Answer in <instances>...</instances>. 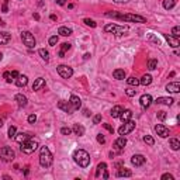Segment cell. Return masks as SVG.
<instances>
[{"mask_svg": "<svg viewBox=\"0 0 180 180\" xmlns=\"http://www.w3.org/2000/svg\"><path fill=\"white\" fill-rule=\"evenodd\" d=\"M73 160L80 168H87L90 165V155L83 149H77L73 153Z\"/></svg>", "mask_w": 180, "mask_h": 180, "instance_id": "6da1fadb", "label": "cell"}, {"mask_svg": "<svg viewBox=\"0 0 180 180\" xmlns=\"http://www.w3.org/2000/svg\"><path fill=\"white\" fill-rule=\"evenodd\" d=\"M53 163V156L48 146H41L40 149V165L42 168H49Z\"/></svg>", "mask_w": 180, "mask_h": 180, "instance_id": "7a4b0ae2", "label": "cell"}, {"mask_svg": "<svg viewBox=\"0 0 180 180\" xmlns=\"http://www.w3.org/2000/svg\"><path fill=\"white\" fill-rule=\"evenodd\" d=\"M104 31L110 32V34H114V35H123L124 32L128 31V27H125V25L123 27V25H117V24L110 23V24L104 25Z\"/></svg>", "mask_w": 180, "mask_h": 180, "instance_id": "3957f363", "label": "cell"}, {"mask_svg": "<svg viewBox=\"0 0 180 180\" xmlns=\"http://www.w3.org/2000/svg\"><path fill=\"white\" fill-rule=\"evenodd\" d=\"M21 145V152H24V153H32L35 149L38 148V141L37 139H28V141H25V142H23V144H20Z\"/></svg>", "mask_w": 180, "mask_h": 180, "instance_id": "277c9868", "label": "cell"}, {"mask_svg": "<svg viewBox=\"0 0 180 180\" xmlns=\"http://www.w3.org/2000/svg\"><path fill=\"white\" fill-rule=\"evenodd\" d=\"M21 40H23V44L27 47V48H34L35 47V44H37V41H35V38H34V35H32L30 31H23L21 32Z\"/></svg>", "mask_w": 180, "mask_h": 180, "instance_id": "5b68a950", "label": "cell"}, {"mask_svg": "<svg viewBox=\"0 0 180 180\" xmlns=\"http://www.w3.org/2000/svg\"><path fill=\"white\" fill-rule=\"evenodd\" d=\"M0 158L3 159L4 162H11L13 159L16 158V153L10 146H3L0 148Z\"/></svg>", "mask_w": 180, "mask_h": 180, "instance_id": "8992f818", "label": "cell"}, {"mask_svg": "<svg viewBox=\"0 0 180 180\" xmlns=\"http://www.w3.org/2000/svg\"><path fill=\"white\" fill-rule=\"evenodd\" d=\"M135 129V121H132V120H128L124 123V125H121V127L118 128V134L120 135H127L129 132H132Z\"/></svg>", "mask_w": 180, "mask_h": 180, "instance_id": "52a82bcc", "label": "cell"}, {"mask_svg": "<svg viewBox=\"0 0 180 180\" xmlns=\"http://www.w3.org/2000/svg\"><path fill=\"white\" fill-rule=\"evenodd\" d=\"M56 70H58L59 76L64 77V79H70L72 75H73V69L70 66H68V65H59L56 68Z\"/></svg>", "mask_w": 180, "mask_h": 180, "instance_id": "ba28073f", "label": "cell"}, {"mask_svg": "<svg viewBox=\"0 0 180 180\" xmlns=\"http://www.w3.org/2000/svg\"><path fill=\"white\" fill-rule=\"evenodd\" d=\"M120 20H124V21H132V23H146V18L142 17V16H138V14H121Z\"/></svg>", "mask_w": 180, "mask_h": 180, "instance_id": "9c48e42d", "label": "cell"}, {"mask_svg": "<svg viewBox=\"0 0 180 180\" xmlns=\"http://www.w3.org/2000/svg\"><path fill=\"white\" fill-rule=\"evenodd\" d=\"M155 132H156L160 138L169 137V128L165 127V125H162V124H156V125H155Z\"/></svg>", "mask_w": 180, "mask_h": 180, "instance_id": "30bf717a", "label": "cell"}, {"mask_svg": "<svg viewBox=\"0 0 180 180\" xmlns=\"http://www.w3.org/2000/svg\"><path fill=\"white\" fill-rule=\"evenodd\" d=\"M139 104L142 108H148L152 104V96L151 94H142L141 96V100H139Z\"/></svg>", "mask_w": 180, "mask_h": 180, "instance_id": "8fae6325", "label": "cell"}, {"mask_svg": "<svg viewBox=\"0 0 180 180\" xmlns=\"http://www.w3.org/2000/svg\"><path fill=\"white\" fill-rule=\"evenodd\" d=\"M58 108L64 110L65 113H68V114H72L75 111L73 108H72V106H70V103H69V101H64V100H61V101L58 103Z\"/></svg>", "mask_w": 180, "mask_h": 180, "instance_id": "7c38bea8", "label": "cell"}, {"mask_svg": "<svg viewBox=\"0 0 180 180\" xmlns=\"http://www.w3.org/2000/svg\"><path fill=\"white\" fill-rule=\"evenodd\" d=\"M69 103H70V106L73 110H79L80 107H82V100L77 97L76 94H72L70 96V99H69Z\"/></svg>", "mask_w": 180, "mask_h": 180, "instance_id": "4fadbf2b", "label": "cell"}, {"mask_svg": "<svg viewBox=\"0 0 180 180\" xmlns=\"http://www.w3.org/2000/svg\"><path fill=\"white\" fill-rule=\"evenodd\" d=\"M125 145H127V139H125V137L124 135H121L120 138H117L116 142H114V148L117 149V151H121V149L125 148Z\"/></svg>", "mask_w": 180, "mask_h": 180, "instance_id": "5bb4252c", "label": "cell"}, {"mask_svg": "<svg viewBox=\"0 0 180 180\" xmlns=\"http://www.w3.org/2000/svg\"><path fill=\"white\" fill-rule=\"evenodd\" d=\"M145 156L144 155H134L132 158H131V163L134 165V166H142L144 163H145Z\"/></svg>", "mask_w": 180, "mask_h": 180, "instance_id": "9a60e30c", "label": "cell"}, {"mask_svg": "<svg viewBox=\"0 0 180 180\" xmlns=\"http://www.w3.org/2000/svg\"><path fill=\"white\" fill-rule=\"evenodd\" d=\"M166 92L169 93H179L180 92V83L179 82H172L166 85Z\"/></svg>", "mask_w": 180, "mask_h": 180, "instance_id": "2e32d148", "label": "cell"}, {"mask_svg": "<svg viewBox=\"0 0 180 180\" xmlns=\"http://www.w3.org/2000/svg\"><path fill=\"white\" fill-rule=\"evenodd\" d=\"M16 101H17L18 107H25L27 104H28V99H27L24 94H21V93L16 94Z\"/></svg>", "mask_w": 180, "mask_h": 180, "instance_id": "e0dca14e", "label": "cell"}, {"mask_svg": "<svg viewBox=\"0 0 180 180\" xmlns=\"http://www.w3.org/2000/svg\"><path fill=\"white\" fill-rule=\"evenodd\" d=\"M173 101H175V100H173L172 97H158L155 103H156V104H163V106H172Z\"/></svg>", "mask_w": 180, "mask_h": 180, "instance_id": "ac0fdd59", "label": "cell"}, {"mask_svg": "<svg viewBox=\"0 0 180 180\" xmlns=\"http://www.w3.org/2000/svg\"><path fill=\"white\" fill-rule=\"evenodd\" d=\"M165 38H166V41L169 42L170 47H173V48H177V47L180 45L179 38H176V37H173V35H168V34H165Z\"/></svg>", "mask_w": 180, "mask_h": 180, "instance_id": "d6986e66", "label": "cell"}, {"mask_svg": "<svg viewBox=\"0 0 180 180\" xmlns=\"http://www.w3.org/2000/svg\"><path fill=\"white\" fill-rule=\"evenodd\" d=\"M27 83H28V77L25 75H18V77H16V85L18 87H24L27 86Z\"/></svg>", "mask_w": 180, "mask_h": 180, "instance_id": "ffe728a7", "label": "cell"}, {"mask_svg": "<svg viewBox=\"0 0 180 180\" xmlns=\"http://www.w3.org/2000/svg\"><path fill=\"white\" fill-rule=\"evenodd\" d=\"M44 86H45V79H44V77H38V79H35V82H34V85H32V90H34V92L41 90Z\"/></svg>", "mask_w": 180, "mask_h": 180, "instance_id": "44dd1931", "label": "cell"}, {"mask_svg": "<svg viewBox=\"0 0 180 180\" xmlns=\"http://www.w3.org/2000/svg\"><path fill=\"white\" fill-rule=\"evenodd\" d=\"M11 41V35L9 32H0V45H7Z\"/></svg>", "mask_w": 180, "mask_h": 180, "instance_id": "7402d4cb", "label": "cell"}, {"mask_svg": "<svg viewBox=\"0 0 180 180\" xmlns=\"http://www.w3.org/2000/svg\"><path fill=\"white\" fill-rule=\"evenodd\" d=\"M72 131L75 132V135H77V137L85 135V127H83V125H80V124H75L73 128H72Z\"/></svg>", "mask_w": 180, "mask_h": 180, "instance_id": "603a6c76", "label": "cell"}, {"mask_svg": "<svg viewBox=\"0 0 180 180\" xmlns=\"http://www.w3.org/2000/svg\"><path fill=\"white\" fill-rule=\"evenodd\" d=\"M117 176H118V177H131V176H132V172L129 169L121 168V169H118V172H117Z\"/></svg>", "mask_w": 180, "mask_h": 180, "instance_id": "cb8c5ba5", "label": "cell"}, {"mask_svg": "<svg viewBox=\"0 0 180 180\" xmlns=\"http://www.w3.org/2000/svg\"><path fill=\"white\" fill-rule=\"evenodd\" d=\"M31 138V135L30 134H25V132H21V134H18V135H16L14 137V139L18 142V144H23V142H25V141H28Z\"/></svg>", "mask_w": 180, "mask_h": 180, "instance_id": "d4e9b609", "label": "cell"}, {"mask_svg": "<svg viewBox=\"0 0 180 180\" xmlns=\"http://www.w3.org/2000/svg\"><path fill=\"white\" fill-rule=\"evenodd\" d=\"M131 117H132V111H131V110H123L121 114H120V118H121L123 123H125V121H128V120H131Z\"/></svg>", "mask_w": 180, "mask_h": 180, "instance_id": "484cf974", "label": "cell"}, {"mask_svg": "<svg viewBox=\"0 0 180 180\" xmlns=\"http://www.w3.org/2000/svg\"><path fill=\"white\" fill-rule=\"evenodd\" d=\"M113 76L117 80H123V79H125V70L124 69H116L113 72Z\"/></svg>", "mask_w": 180, "mask_h": 180, "instance_id": "4316f807", "label": "cell"}, {"mask_svg": "<svg viewBox=\"0 0 180 180\" xmlns=\"http://www.w3.org/2000/svg\"><path fill=\"white\" fill-rule=\"evenodd\" d=\"M169 145H170V148L173 149V151H179L180 149V141L177 139V138H170Z\"/></svg>", "mask_w": 180, "mask_h": 180, "instance_id": "83f0119b", "label": "cell"}, {"mask_svg": "<svg viewBox=\"0 0 180 180\" xmlns=\"http://www.w3.org/2000/svg\"><path fill=\"white\" fill-rule=\"evenodd\" d=\"M106 170H107V165L104 163V162L99 163V165H97V170H96V177H100V175L104 173Z\"/></svg>", "mask_w": 180, "mask_h": 180, "instance_id": "f1b7e54d", "label": "cell"}, {"mask_svg": "<svg viewBox=\"0 0 180 180\" xmlns=\"http://www.w3.org/2000/svg\"><path fill=\"white\" fill-rule=\"evenodd\" d=\"M151 83H152V76L151 75H144L142 79L139 80V85H142V86H149Z\"/></svg>", "mask_w": 180, "mask_h": 180, "instance_id": "f546056e", "label": "cell"}, {"mask_svg": "<svg viewBox=\"0 0 180 180\" xmlns=\"http://www.w3.org/2000/svg\"><path fill=\"white\" fill-rule=\"evenodd\" d=\"M121 111H123V107H121V106H114L110 114H111V117H113V118H118V117H120V114H121Z\"/></svg>", "mask_w": 180, "mask_h": 180, "instance_id": "4dcf8cb0", "label": "cell"}, {"mask_svg": "<svg viewBox=\"0 0 180 180\" xmlns=\"http://www.w3.org/2000/svg\"><path fill=\"white\" fill-rule=\"evenodd\" d=\"M58 34H61L62 37H69V35H72V30L68 28V27H59Z\"/></svg>", "mask_w": 180, "mask_h": 180, "instance_id": "1f68e13d", "label": "cell"}, {"mask_svg": "<svg viewBox=\"0 0 180 180\" xmlns=\"http://www.w3.org/2000/svg\"><path fill=\"white\" fill-rule=\"evenodd\" d=\"M175 4H176V0H163V7H165L166 10L173 9V7H175Z\"/></svg>", "mask_w": 180, "mask_h": 180, "instance_id": "d6a6232c", "label": "cell"}, {"mask_svg": "<svg viewBox=\"0 0 180 180\" xmlns=\"http://www.w3.org/2000/svg\"><path fill=\"white\" fill-rule=\"evenodd\" d=\"M38 53H40V56L42 58V59L45 61V62H48V61H49V52H48L47 49H44V48H41V49L38 51Z\"/></svg>", "mask_w": 180, "mask_h": 180, "instance_id": "836d02e7", "label": "cell"}, {"mask_svg": "<svg viewBox=\"0 0 180 180\" xmlns=\"http://www.w3.org/2000/svg\"><path fill=\"white\" fill-rule=\"evenodd\" d=\"M127 83L129 86H134V87H137L139 85V79H137L135 76H131V77H128L127 79Z\"/></svg>", "mask_w": 180, "mask_h": 180, "instance_id": "e575fe53", "label": "cell"}, {"mask_svg": "<svg viewBox=\"0 0 180 180\" xmlns=\"http://www.w3.org/2000/svg\"><path fill=\"white\" fill-rule=\"evenodd\" d=\"M148 68L151 70H155L158 68V61L156 59H149L148 61Z\"/></svg>", "mask_w": 180, "mask_h": 180, "instance_id": "d590c367", "label": "cell"}, {"mask_svg": "<svg viewBox=\"0 0 180 180\" xmlns=\"http://www.w3.org/2000/svg\"><path fill=\"white\" fill-rule=\"evenodd\" d=\"M125 94H127L128 97H134V96L137 94V90H135V89H132V87L129 86V87L125 89Z\"/></svg>", "mask_w": 180, "mask_h": 180, "instance_id": "8d00e7d4", "label": "cell"}, {"mask_svg": "<svg viewBox=\"0 0 180 180\" xmlns=\"http://www.w3.org/2000/svg\"><path fill=\"white\" fill-rule=\"evenodd\" d=\"M144 142H145V144H148V145H151V146H152V145L155 144V139H153V138L151 137V135H145V137H144Z\"/></svg>", "mask_w": 180, "mask_h": 180, "instance_id": "74e56055", "label": "cell"}, {"mask_svg": "<svg viewBox=\"0 0 180 180\" xmlns=\"http://www.w3.org/2000/svg\"><path fill=\"white\" fill-rule=\"evenodd\" d=\"M83 23H85L86 25L92 27V28H96V27H97V24H96L93 20H90V18H85V20H83Z\"/></svg>", "mask_w": 180, "mask_h": 180, "instance_id": "f35d334b", "label": "cell"}, {"mask_svg": "<svg viewBox=\"0 0 180 180\" xmlns=\"http://www.w3.org/2000/svg\"><path fill=\"white\" fill-rule=\"evenodd\" d=\"M172 34H173V37L179 38V35H180V27H179V25H176V27H173V28H172Z\"/></svg>", "mask_w": 180, "mask_h": 180, "instance_id": "ab89813d", "label": "cell"}, {"mask_svg": "<svg viewBox=\"0 0 180 180\" xmlns=\"http://www.w3.org/2000/svg\"><path fill=\"white\" fill-rule=\"evenodd\" d=\"M16 132H17L16 127L10 125V127H9V138H14V137H16Z\"/></svg>", "mask_w": 180, "mask_h": 180, "instance_id": "60d3db41", "label": "cell"}, {"mask_svg": "<svg viewBox=\"0 0 180 180\" xmlns=\"http://www.w3.org/2000/svg\"><path fill=\"white\" fill-rule=\"evenodd\" d=\"M58 41H59L58 35H53V37H51V38H49V45H51V47H55V45L58 44Z\"/></svg>", "mask_w": 180, "mask_h": 180, "instance_id": "b9f144b4", "label": "cell"}, {"mask_svg": "<svg viewBox=\"0 0 180 180\" xmlns=\"http://www.w3.org/2000/svg\"><path fill=\"white\" fill-rule=\"evenodd\" d=\"M3 77L6 79L7 83H11V82H13V76H11L10 72H4V73H3Z\"/></svg>", "mask_w": 180, "mask_h": 180, "instance_id": "7bdbcfd3", "label": "cell"}, {"mask_svg": "<svg viewBox=\"0 0 180 180\" xmlns=\"http://www.w3.org/2000/svg\"><path fill=\"white\" fill-rule=\"evenodd\" d=\"M156 117H158L160 121H163V120H166V117H168V114L165 113V111H158V114H156Z\"/></svg>", "mask_w": 180, "mask_h": 180, "instance_id": "ee69618b", "label": "cell"}, {"mask_svg": "<svg viewBox=\"0 0 180 180\" xmlns=\"http://www.w3.org/2000/svg\"><path fill=\"white\" fill-rule=\"evenodd\" d=\"M61 132H62V135H70V134H72V129L68 127H64L61 129Z\"/></svg>", "mask_w": 180, "mask_h": 180, "instance_id": "f6af8a7d", "label": "cell"}, {"mask_svg": "<svg viewBox=\"0 0 180 180\" xmlns=\"http://www.w3.org/2000/svg\"><path fill=\"white\" fill-rule=\"evenodd\" d=\"M70 49V44L69 42H65L62 44V47H61V51H64V52H66V51H69Z\"/></svg>", "mask_w": 180, "mask_h": 180, "instance_id": "bcb514c9", "label": "cell"}, {"mask_svg": "<svg viewBox=\"0 0 180 180\" xmlns=\"http://www.w3.org/2000/svg\"><path fill=\"white\" fill-rule=\"evenodd\" d=\"M97 142H99V144H106V138L103 137V135H101V134H97Z\"/></svg>", "mask_w": 180, "mask_h": 180, "instance_id": "7dc6e473", "label": "cell"}, {"mask_svg": "<svg viewBox=\"0 0 180 180\" xmlns=\"http://www.w3.org/2000/svg\"><path fill=\"white\" fill-rule=\"evenodd\" d=\"M93 123L94 124H100L101 123V114H97V116L93 117Z\"/></svg>", "mask_w": 180, "mask_h": 180, "instance_id": "c3c4849f", "label": "cell"}, {"mask_svg": "<svg viewBox=\"0 0 180 180\" xmlns=\"http://www.w3.org/2000/svg\"><path fill=\"white\" fill-rule=\"evenodd\" d=\"M35 121H37V116H35V114H31V116H28V123H30V124H34Z\"/></svg>", "mask_w": 180, "mask_h": 180, "instance_id": "681fc988", "label": "cell"}, {"mask_svg": "<svg viewBox=\"0 0 180 180\" xmlns=\"http://www.w3.org/2000/svg\"><path fill=\"white\" fill-rule=\"evenodd\" d=\"M162 180H173V176L170 173H165V175H162Z\"/></svg>", "mask_w": 180, "mask_h": 180, "instance_id": "f907efd6", "label": "cell"}, {"mask_svg": "<svg viewBox=\"0 0 180 180\" xmlns=\"http://www.w3.org/2000/svg\"><path fill=\"white\" fill-rule=\"evenodd\" d=\"M103 127L106 128L107 131H110V132H111V134H113V132H114V128L111 127V125H110V124H103Z\"/></svg>", "mask_w": 180, "mask_h": 180, "instance_id": "816d5d0a", "label": "cell"}, {"mask_svg": "<svg viewBox=\"0 0 180 180\" xmlns=\"http://www.w3.org/2000/svg\"><path fill=\"white\" fill-rule=\"evenodd\" d=\"M1 11H3V13H7V11H9L7 3H4V1H3V6H1Z\"/></svg>", "mask_w": 180, "mask_h": 180, "instance_id": "f5cc1de1", "label": "cell"}, {"mask_svg": "<svg viewBox=\"0 0 180 180\" xmlns=\"http://www.w3.org/2000/svg\"><path fill=\"white\" fill-rule=\"evenodd\" d=\"M18 72H17V70H13V72H11V76H13V79H14V77H18Z\"/></svg>", "mask_w": 180, "mask_h": 180, "instance_id": "db71d44e", "label": "cell"}, {"mask_svg": "<svg viewBox=\"0 0 180 180\" xmlns=\"http://www.w3.org/2000/svg\"><path fill=\"white\" fill-rule=\"evenodd\" d=\"M56 3H58L59 6H64L65 3H66V0H56Z\"/></svg>", "mask_w": 180, "mask_h": 180, "instance_id": "11a10c76", "label": "cell"}, {"mask_svg": "<svg viewBox=\"0 0 180 180\" xmlns=\"http://www.w3.org/2000/svg\"><path fill=\"white\" fill-rule=\"evenodd\" d=\"M103 177H104V179H108V172H104V173H103Z\"/></svg>", "mask_w": 180, "mask_h": 180, "instance_id": "9f6ffc18", "label": "cell"}, {"mask_svg": "<svg viewBox=\"0 0 180 180\" xmlns=\"http://www.w3.org/2000/svg\"><path fill=\"white\" fill-rule=\"evenodd\" d=\"M116 3H127L128 0H114Z\"/></svg>", "mask_w": 180, "mask_h": 180, "instance_id": "6f0895ef", "label": "cell"}, {"mask_svg": "<svg viewBox=\"0 0 180 180\" xmlns=\"http://www.w3.org/2000/svg\"><path fill=\"white\" fill-rule=\"evenodd\" d=\"M34 18H35V20H40V14L35 13V14H34Z\"/></svg>", "mask_w": 180, "mask_h": 180, "instance_id": "680465c9", "label": "cell"}, {"mask_svg": "<svg viewBox=\"0 0 180 180\" xmlns=\"http://www.w3.org/2000/svg\"><path fill=\"white\" fill-rule=\"evenodd\" d=\"M65 56V52L64 51H59V58H64Z\"/></svg>", "mask_w": 180, "mask_h": 180, "instance_id": "91938a15", "label": "cell"}, {"mask_svg": "<svg viewBox=\"0 0 180 180\" xmlns=\"http://www.w3.org/2000/svg\"><path fill=\"white\" fill-rule=\"evenodd\" d=\"M30 168H28V166H27V168H25V170H24V175H25V176H27V175H28V172H30Z\"/></svg>", "mask_w": 180, "mask_h": 180, "instance_id": "94428289", "label": "cell"}, {"mask_svg": "<svg viewBox=\"0 0 180 180\" xmlns=\"http://www.w3.org/2000/svg\"><path fill=\"white\" fill-rule=\"evenodd\" d=\"M85 116H86V117H89V116H90V113H89V110H85Z\"/></svg>", "mask_w": 180, "mask_h": 180, "instance_id": "6125c7cd", "label": "cell"}, {"mask_svg": "<svg viewBox=\"0 0 180 180\" xmlns=\"http://www.w3.org/2000/svg\"><path fill=\"white\" fill-rule=\"evenodd\" d=\"M90 58V53H85V59H89Z\"/></svg>", "mask_w": 180, "mask_h": 180, "instance_id": "be15d7a7", "label": "cell"}, {"mask_svg": "<svg viewBox=\"0 0 180 180\" xmlns=\"http://www.w3.org/2000/svg\"><path fill=\"white\" fill-rule=\"evenodd\" d=\"M3 127V120H1V118H0V128Z\"/></svg>", "mask_w": 180, "mask_h": 180, "instance_id": "e7e4bbea", "label": "cell"}, {"mask_svg": "<svg viewBox=\"0 0 180 180\" xmlns=\"http://www.w3.org/2000/svg\"><path fill=\"white\" fill-rule=\"evenodd\" d=\"M4 24H6V23L3 21V20H0V25H4Z\"/></svg>", "mask_w": 180, "mask_h": 180, "instance_id": "03108f58", "label": "cell"}, {"mask_svg": "<svg viewBox=\"0 0 180 180\" xmlns=\"http://www.w3.org/2000/svg\"><path fill=\"white\" fill-rule=\"evenodd\" d=\"M1 59H3V53H0V61H1Z\"/></svg>", "mask_w": 180, "mask_h": 180, "instance_id": "003e7915", "label": "cell"}]
</instances>
